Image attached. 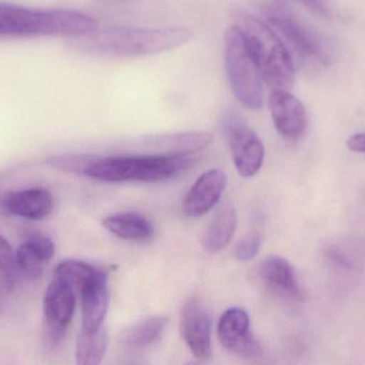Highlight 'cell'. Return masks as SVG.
I'll return each instance as SVG.
<instances>
[{
    "label": "cell",
    "instance_id": "1",
    "mask_svg": "<svg viewBox=\"0 0 365 365\" xmlns=\"http://www.w3.org/2000/svg\"><path fill=\"white\" fill-rule=\"evenodd\" d=\"M85 47L90 53L110 58H134L171 51L189 42L188 28H145L113 26L96 29L87 36Z\"/></svg>",
    "mask_w": 365,
    "mask_h": 365
},
{
    "label": "cell",
    "instance_id": "2",
    "mask_svg": "<svg viewBox=\"0 0 365 365\" xmlns=\"http://www.w3.org/2000/svg\"><path fill=\"white\" fill-rule=\"evenodd\" d=\"M232 19L242 32L266 85L272 91L291 89L295 81V66L278 34L244 9H234Z\"/></svg>",
    "mask_w": 365,
    "mask_h": 365
},
{
    "label": "cell",
    "instance_id": "3",
    "mask_svg": "<svg viewBox=\"0 0 365 365\" xmlns=\"http://www.w3.org/2000/svg\"><path fill=\"white\" fill-rule=\"evenodd\" d=\"M98 23L87 13L0 2V36H87Z\"/></svg>",
    "mask_w": 365,
    "mask_h": 365
},
{
    "label": "cell",
    "instance_id": "4",
    "mask_svg": "<svg viewBox=\"0 0 365 365\" xmlns=\"http://www.w3.org/2000/svg\"><path fill=\"white\" fill-rule=\"evenodd\" d=\"M188 154L153 156H96L86 176L100 181L162 182L179 176L192 166Z\"/></svg>",
    "mask_w": 365,
    "mask_h": 365
},
{
    "label": "cell",
    "instance_id": "5",
    "mask_svg": "<svg viewBox=\"0 0 365 365\" xmlns=\"http://www.w3.org/2000/svg\"><path fill=\"white\" fill-rule=\"evenodd\" d=\"M225 66L227 81L238 102L250 109L263 105V79L236 26L227 28L225 36Z\"/></svg>",
    "mask_w": 365,
    "mask_h": 365
},
{
    "label": "cell",
    "instance_id": "6",
    "mask_svg": "<svg viewBox=\"0 0 365 365\" xmlns=\"http://www.w3.org/2000/svg\"><path fill=\"white\" fill-rule=\"evenodd\" d=\"M222 124L238 174L244 178L257 175L265 158V148L259 135L234 111L225 114Z\"/></svg>",
    "mask_w": 365,
    "mask_h": 365
},
{
    "label": "cell",
    "instance_id": "7",
    "mask_svg": "<svg viewBox=\"0 0 365 365\" xmlns=\"http://www.w3.org/2000/svg\"><path fill=\"white\" fill-rule=\"evenodd\" d=\"M264 11L268 21L282 36L296 56L302 59L319 56L321 45L317 36L284 4L270 2L266 4Z\"/></svg>",
    "mask_w": 365,
    "mask_h": 365
},
{
    "label": "cell",
    "instance_id": "8",
    "mask_svg": "<svg viewBox=\"0 0 365 365\" xmlns=\"http://www.w3.org/2000/svg\"><path fill=\"white\" fill-rule=\"evenodd\" d=\"M217 332L219 342L231 353L242 358L259 355L261 347L251 331L249 315L242 309H227L219 319Z\"/></svg>",
    "mask_w": 365,
    "mask_h": 365
},
{
    "label": "cell",
    "instance_id": "9",
    "mask_svg": "<svg viewBox=\"0 0 365 365\" xmlns=\"http://www.w3.org/2000/svg\"><path fill=\"white\" fill-rule=\"evenodd\" d=\"M212 317L199 300H189L181 315L182 339L195 358L206 362L212 355Z\"/></svg>",
    "mask_w": 365,
    "mask_h": 365
},
{
    "label": "cell",
    "instance_id": "10",
    "mask_svg": "<svg viewBox=\"0 0 365 365\" xmlns=\"http://www.w3.org/2000/svg\"><path fill=\"white\" fill-rule=\"evenodd\" d=\"M75 308V289L66 281L53 276L43 300L45 323L51 338H61L74 316Z\"/></svg>",
    "mask_w": 365,
    "mask_h": 365
},
{
    "label": "cell",
    "instance_id": "11",
    "mask_svg": "<svg viewBox=\"0 0 365 365\" xmlns=\"http://www.w3.org/2000/svg\"><path fill=\"white\" fill-rule=\"evenodd\" d=\"M274 128L289 141H298L308 126L304 104L289 90H274L268 100Z\"/></svg>",
    "mask_w": 365,
    "mask_h": 365
},
{
    "label": "cell",
    "instance_id": "12",
    "mask_svg": "<svg viewBox=\"0 0 365 365\" xmlns=\"http://www.w3.org/2000/svg\"><path fill=\"white\" fill-rule=\"evenodd\" d=\"M225 186V171L217 169L205 171L187 192L182 201V211L189 218L203 216L219 203Z\"/></svg>",
    "mask_w": 365,
    "mask_h": 365
},
{
    "label": "cell",
    "instance_id": "13",
    "mask_svg": "<svg viewBox=\"0 0 365 365\" xmlns=\"http://www.w3.org/2000/svg\"><path fill=\"white\" fill-rule=\"evenodd\" d=\"M1 206L6 212L14 216L28 220H41L51 214L55 199L49 191L34 188L6 193Z\"/></svg>",
    "mask_w": 365,
    "mask_h": 365
},
{
    "label": "cell",
    "instance_id": "14",
    "mask_svg": "<svg viewBox=\"0 0 365 365\" xmlns=\"http://www.w3.org/2000/svg\"><path fill=\"white\" fill-rule=\"evenodd\" d=\"M83 331H94L103 327L108 312L109 295L107 276L101 270L98 276L81 291Z\"/></svg>",
    "mask_w": 365,
    "mask_h": 365
},
{
    "label": "cell",
    "instance_id": "15",
    "mask_svg": "<svg viewBox=\"0 0 365 365\" xmlns=\"http://www.w3.org/2000/svg\"><path fill=\"white\" fill-rule=\"evenodd\" d=\"M55 250V244L48 237L31 236L17 248L15 264L29 278H40L45 264L53 256Z\"/></svg>",
    "mask_w": 365,
    "mask_h": 365
},
{
    "label": "cell",
    "instance_id": "16",
    "mask_svg": "<svg viewBox=\"0 0 365 365\" xmlns=\"http://www.w3.org/2000/svg\"><path fill=\"white\" fill-rule=\"evenodd\" d=\"M259 274L264 283L276 293L294 299L302 297L295 271L287 259L276 255L267 257L262 264Z\"/></svg>",
    "mask_w": 365,
    "mask_h": 365
},
{
    "label": "cell",
    "instance_id": "17",
    "mask_svg": "<svg viewBox=\"0 0 365 365\" xmlns=\"http://www.w3.org/2000/svg\"><path fill=\"white\" fill-rule=\"evenodd\" d=\"M105 229L128 241H145L155 233L154 225L137 212H120L103 220Z\"/></svg>",
    "mask_w": 365,
    "mask_h": 365
},
{
    "label": "cell",
    "instance_id": "18",
    "mask_svg": "<svg viewBox=\"0 0 365 365\" xmlns=\"http://www.w3.org/2000/svg\"><path fill=\"white\" fill-rule=\"evenodd\" d=\"M237 216L231 204H225L215 214L207 231L204 234L203 248L208 253H218L225 250L235 233Z\"/></svg>",
    "mask_w": 365,
    "mask_h": 365
},
{
    "label": "cell",
    "instance_id": "19",
    "mask_svg": "<svg viewBox=\"0 0 365 365\" xmlns=\"http://www.w3.org/2000/svg\"><path fill=\"white\" fill-rule=\"evenodd\" d=\"M108 346V334L104 326L94 331L81 330L77 339L76 364L98 365L103 361Z\"/></svg>",
    "mask_w": 365,
    "mask_h": 365
},
{
    "label": "cell",
    "instance_id": "20",
    "mask_svg": "<svg viewBox=\"0 0 365 365\" xmlns=\"http://www.w3.org/2000/svg\"><path fill=\"white\" fill-rule=\"evenodd\" d=\"M166 326V317H150L124 332L122 342L128 349H145L155 343L162 336Z\"/></svg>",
    "mask_w": 365,
    "mask_h": 365
},
{
    "label": "cell",
    "instance_id": "21",
    "mask_svg": "<svg viewBox=\"0 0 365 365\" xmlns=\"http://www.w3.org/2000/svg\"><path fill=\"white\" fill-rule=\"evenodd\" d=\"M101 270L90 264L85 261H74V259H68V261H61L56 267L55 276L62 279L68 282L75 291H79L91 282Z\"/></svg>",
    "mask_w": 365,
    "mask_h": 365
},
{
    "label": "cell",
    "instance_id": "22",
    "mask_svg": "<svg viewBox=\"0 0 365 365\" xmlns=\"http://www.w3.org/2000/svg\"><path fill=\"white\" fill-rule=\"evenodd\" d=\"M96 158L94 154H58L49 156L46 163L58 171L86 176Z\"/></svg>",
    "mask_w": 365,
    "mask_h": 365
},
{
    "label": "cell",
    "instance_id": "23",
    "mask_svg": "<svg viewBox=\"0 0 365 365\" xmlns=\"http://www.w3.org/2000/svg\"><path fill=\"white\" fill-rule=\"evenodd\" d=\"M261 248V237L257 234H251L240 240L234 248V256L237 261H248L255 259Z\"/></svg>",
    "mask_w": 365,
    "mask_h": 365
},
{
    "label": "cell",
    "instance_id": "24",
    "mask_svg": "<svg viewBox=\"0 0 365 365\" xmlns=\"http://www.w3.org/2000/svg\"><path fill=\"white\" fill-rule=\"evenodd\" d=\"M15 264V252L11 244L0 235V269L8 271Z\"/></svg>",
    "mask_w": 365,
    "mask_h": 365
},
{
    "label": "cell",
    "instance_id": "25",
    "mask_svg": "<svg viewBox=\"0 0 365 365\" xmlns=\"http://www.w3.org/2000/svg\"><path fill=\"white\" fill-rule=\"evenodd\" d=\"M296 1L299 2L302 6H306L309 10L317 13V14H321L323 16H327L329 14V11H328V8L324 4L323 0H296Z\"/></svg>",
    "mask_w": 365,
    "mask_h": 365
},
{
    "label": "cell",
    "instance_id": "26",
    "mask_svg": "<svg viewBox=\"0 0 365 365\" xmlns=\"http://www.w3.org/2000/svg\"><path fill=\"white\" fill-rule=\"evenodd\" d=\"M347 147L351 151L365 154V133H358L347 139Z\"/></svg>",
    "mask_w": 365,
    "mask_h": 365
},
{
    "label": "cell",
    "instance_id": "27",
    "mask_svg": "<svg viewBox=\"0 0 365 365\" xmlns=\"http://www.w3.org/2000/svg\"><path fill=\"white\" fill-rule=\"evenodd\" d=\"M110 1H124V0H110Z\"/></svg>",
    "mask_w": 365,
    "mask_h": 365
}]
</instances>
